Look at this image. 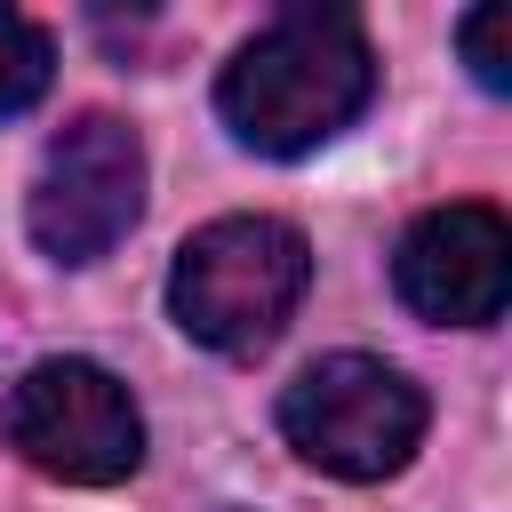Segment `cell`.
Here are the masks:
<instances>
[{
    "label": "cell",
    "mask_w": 512,
    "mask_h": 512,
    "mask_svg": "<svg viewBox=\"0 0 512 512\" xmlns=\"http://www.w3.org/2000/svg\"><path fill=\"white\" fill-rule=\"evenodd\" d=\"M312 288V240L288 216H216L168 264V312L208 352H264Z\"/></svg>",
    "instance_id": "cell-2"
},
{
    "label": "cell",
    "mask_w": 512,
    "mask_h": 512,
    "mask_svg": "<svg viewBox=\"0 0 512 512\" xmlns=\"http://www.w3.org/2000/svg\"><path fill=\"white\" fill-rule=\"evenodd\" d=\"M368 96H376V48L360 16L328 0H288L216 72V112L232 144L264 160H304L336 144L368 112Z\"/></svg>",
    "instance_id": "cell-1"
},
{
    "label": "cell",
    "mask_w": 512,
    "mask_h": 512,
    "mask_svg": "<svg viewBox=\"0 0 512 512\" xmlns=\"http://www.w3.org/2000/svg\"><path fill=\"white\" fill-rule=\"evenodd\" d=\"M280 440L328 472V480H392L408 472V456L424 448L432 400L408 368L376 360V352H328L312 368H296L280 384Z\"/></svg>",
    "instance_id": "cell-3"
},
{
    "label": "cell",
    "mask_w": 512,
    "mask_h": 512,
    "mask_svg": "<svg viewBox=\"0 0 512 512\" xmlns=\"http://www.w3.org/2000/svg\"><path fill=\"white\" fill-rule=\"evenodd\" d=\"M48 80H56V40H48L32 16L0 8V120L32 112V104L48 96Z\"/></svg>",
    "instance_id": "cell-7"
},
{
    "label": "cell",
    "mask_w": 512,
    "mask_h": 512,
    "mask_svg": "<svg viewBox=\"0 0 512 512\" xmlns=\"http://www.w3.org/2000/svg\"><path fill=\"white\" fill-rule=\"evenodd\" d=\"M392 288L432 328H488V320H504V296H512V224L488 200L424 208L400 232Z\"/></svg>",
    "instance_id": "cell-6"
},
{
    "label": "cell",
    "mask_w": 512,
    "mask_h": 512,
    "mask_svg": "<svg viewBox=\"0 0 512 512\" xmlns=\"http://www.w3.org/2000/svg\"><path fill=\"white\" fill-rule=\"evenodd\" d=\"M144 184H152V160H144V136L136 120L120 112H80L48 136L40 152V176L24 192V224L40 240V256L56 264H96L112 256L136 216H144Z\"/></svg>",
    "instance_id": "cell-5"
},
{
    "label": "cell",
    "mask_w": 512,
    "mask_h": 512,
    "mask_svg": "<svg viewBox=\"0 0 512 512\" xmlns=\"http://www.w3.org/2000/svg\"><path fill=\"white\" fill-rule=\"evenodd\" d=\"M504 24H512V16H504L496 0H488V8H472V16L456 24V48H464V72H472V80H480L488 96H504V88H512V56H504Z\"/></svg>",
    "instance_id": "cell-8"
},
{
    "label": "cell",
    "mask_w": 512,
    "mask_h": 512,
    "mask_svg": "<svg viewBox=\"0 0 512 512\" xmlns=\"http://www.w3.org/2000/svg\"><path fill=\"white\" fill-rule=\"evenodd\" d=\"M0 432L32 472H48L64 488H112V480H128L144 464L136 392L104 360H80V352L32 360L0 400Z\"/></svg>",
    "instance_id": "cell-4"
}]
</instances>
